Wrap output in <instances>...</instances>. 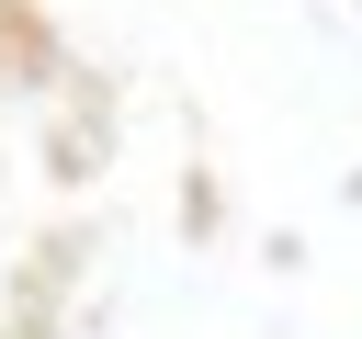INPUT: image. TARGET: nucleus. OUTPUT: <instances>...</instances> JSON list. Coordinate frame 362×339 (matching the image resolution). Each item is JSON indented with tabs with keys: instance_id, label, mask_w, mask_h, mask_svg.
Segmentation results:
<instances>
[]
</instances>
